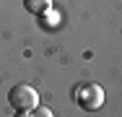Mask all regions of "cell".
Segmentation results:
<instances>
[{"mask_svg":"<svg viewBox=\"0 0 122 117\" xmlns=\"http://www.w3.org/2000/svg\"><path fill=\"white\" fill-rule=\"evenodd\" d=\"M8 101H10V107L18 115H29V112H34L39 107V91L34 86H29V83H18V86L10 89Z\"/></svg>","mask_w":122,"mask_h":117,"instance_id":"cell-1","label":"cell"},{"mask_svg":"<svg viewBox=\"0 0 122 117\" xmlns=\"http://www.w3.org/2000/svg\"><path fill=\"white\" fill-rule=\"evenodd\" d=\"M75 104L81 107V109H86V112H94L99 109L101 104H104V89L99 86V83H81L73 94Z\"/></svg>","mask_w":122,"mask_h":117,"instance_id":"cell-2","label":"cell"},{"mask_svg":"<svg viewBox=\"0 0 122 117\" xmlns=\"http://www.w3.org/2000/svg\"><path fill=\"white\" fill-rule=\"evenodd\" d=\"M24 8L31 16H44L52 8V0H24Z\"/></svg>","mask_w":122,"mask_h":117,"instance_id":"cell-3","label":"cell"},{"mask_svg":"<svg viewBox=\"0 0 122 117\" xmlns=\"http://www.w3.org/2000/svg\"><path fill=\"white\" fill-rule=\"evenodd\" d=\"M34 112H36V115H42V117H52V112H49L47 107H36Z\"/></svg>","mask_w":122,"mask_h":117,"instance_id":"cell-4","label":"cell"}]
</instances>
